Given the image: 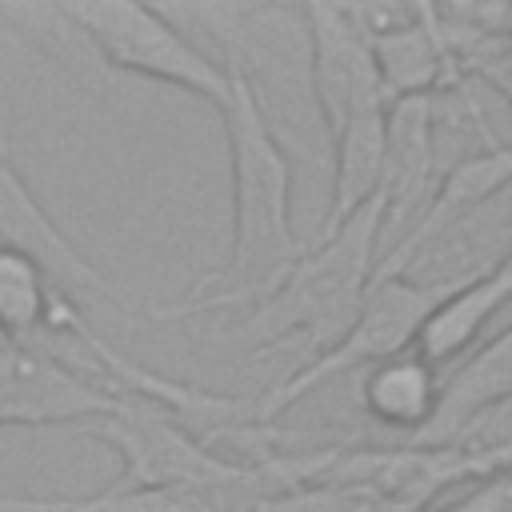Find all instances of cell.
<instances>
[{
  "label": "cell",
  "instance_id": "obj_1",
  "mask_svg": "<svg viewBox=\"0 0 512 512\" xmlns=\"http://www.w3.org/2000/svg\"><path fill=\"white\" fill-rule=\"evenodd\" d=\"M228 72V68H224ZM232 164V244L184 300L156 308L152 320H188L220 308L256 304L268 284L304 252L292 224V156L256 92L228 72V100L216 108Z\"/></svg>",
  "mask_w": 512,
  "mask_h": 512
},
{
  "label": "cell",
  "instance_id": "obj_2",
  "mask_svg": "<svg viewBox=\"0 0 512 512\" xmlns=\"http://www.w3.org/2000/svg\"><path fill=\"white\" fill-rule=\"evenodd\" d=\"M380 228H384V204L376 196L368 208H360L332 232H320V240L304 248L268 284V292L252 304L248 320L236 328L240 336L252 340V352L268 356L272 348L300 336L312 360L332 340H340L368 284L376 280Z\"/></svg>",
  "mask_w": 512,
  "mask_h": 512
},
{
  "label": "cell",
  "instance_id": "obj_3",
  "mask_svg": "<svg viewBox=\"0 0 512 512\" xmlns=\"http://www.w3.org/2000/svg\"><path fill=\"white\" fill-rule=\"evenodd\" d=\"M456 280V276H452ZM452 280H404V276H376L352 316V324L340 332V340H332L324 352H316L312 360H304L292 376H284L280 384L252 392V412L264 428H272L276 416H284L292 404H300L304 396H312L316 388H324L328 380L344 376V372H364L376 360H388L404 348L416 344L420 324L428 320V312L452 292Z\"/></svg>",
  "mask_w": 512,
  "mask_h": 512
},
{
  "label": "cell",
  "instance_id": "obj_4",
  "mask_svg": "<svg viewBox=\"0 0 512 512\" xmlns=\"http://www.w3.org/2000/svg\"><path fill=\"white\" fill-rule=\"evenodd\" d=\"M56 8L104 64L156 84H172L188 96L208 100L212 108L228 100L224 64L160 8L132 0H80Z\"/></svg>",
  "mask_w": 512,
  "mask_h": 512
},
{
  "label": "cell",
  "instance_id": "obj_5",
  "mask_svg": "<svg viewBox=\"0 0 512 512\" xmlns=\"http://www.w3.org/2000/svg\"><path fill=\"white\" fill-rule=\"evenodd\" d=\"M84 436L108 444L120 456L116 488H164V484H220L240 480L252 464L228 460L184 424H176L152 400L116 392V404L104 416L80 424Z\"/></svg>",
  "mask_w": 512,
  "mask_h": 512
},
{
  "label": "cell",
  "instance_id": "obj_6",
  "mask_svg": "<svg viewBox=\"0 0 512 512\" xmlns=\"http://www.w3.org/2000/svg\"><path fill=\"white\" fill-rule=\"evenodd\" d=\"M304 84L324 136L368 112H384L388 96L376 72L372 40L352 20L348 4H304Z\"/></svg>",
  "mask_w": 512,
  "mask_h": 512
},
{
  "label": "cell",
  "instance_id": "obj_7",
  "mask_svg": "<svg viewBox=\"0 0 512 512\" xmlns=\"http://www.w3.org/2000/svg\"><path fill=\"white\" fill-rule=\"evenodd\" d=\"M116 392L88 368L72 364L44 344H4L0 340V424L4 428H44V424H84L104 416Z\"/></svg>",
  "mask_w": 512,
  "mask_h": 512
},
{
  "label": "cell",
  "instance_id": "obj_8",
  "mask_svg": "<svg viewBox=\"0 0 512 512\" xmlns=\"http://www.w3.org/2000/svg\"><path fill=\"white\" fill-rule=\"evenodd\" d=\"M0 248L24 252L44 268V276L68 296V300H92V304H112L120 312H132L128 296L56 228V220L40 208L24 176L8 164L0 152Z\"/></svg>",
  "mask_w": 512,
  "mask_h": 512
},
{
  "label": "cell",
  "instance_id": "obj_9",
  "mask_svg": "<svg viewBox=\"0 0 512 512\" xmlns=\"http://www.w3.org/2000/svg\"><path fill=\"white\" fill-rule=\"evenodd\" d=\"M436 100L432 96H408L392 100L384 108V176H380V204H384V228L380 240L392 236L384 252H392L424 216L436 184V128H432Z\"/></svg>",
  "mask_w": 512,
  "mask_h": 512
},
{
  "label": "cell",
  "instance_id": "obj_10",
  "mask_svg": "<svg viewBox=\"0 0 512 512\" xmlns=\"http://www.w3.org/2000/svg\"><path fill=\"white\" fill-rule=\"evenodd\" d=\"M280 488L252 464L240 480L220 484H164V488H100L80 500L0 496V512H260Z\"/></svg>",
  "mask_w": 512,
  "mask_h": 512
},
{
  "label": "cell",
  "instance_id": "obj_11",
  "mask_svg": "<svg viewBox=\"0 0 512 512\" xmlns=\"http://www.w3.org/2000/svg\"><path fill=\"white\" fill-rule=\"evenodd\" d=\"M504 304H512V256L496 260L488 272L456 276L452 292L420 324L412 348L436 368L440 364H456L480 340V332L496 320V312Z\"/></svg>",
  "mask_w": 512,
  "mask_h": 512
},
{
  "label": "cell",
  "instance_id": "obj_12",
  "mask_svg": "<svg viewBox=\"0 0 512 512\" xmlns=\"http://www.w3.org/2000/svg\"><path fill=\"white\" fill-rule=\"evenodd\" d=\"M440 368L428 364L416 348H404L388 360H376L360 376V408L396 432L424 436L440 408Z\"/></svg>",
  "mask_w": 512,
  "mask_h": 512
},
{
  "label": "cell",
  "instance_id": "obj_13",
  "mask_svg": "<svg viewBox=\"0 0 512 512\" xmlns=\"http://www.w3.org/2000/svg\"><path fill=\"white\" fill-rule=\"evenodd\" d=\"M512 400V324L492 336L480 352L468 360H456V372L440 388V408L428 432L420 436L424 444H452L476 416L488 408Z\"/></svg>",
  "mask_w": 512,
  "mask_h": 512
},
{
  "label": "cell",
  "instance_id": "obj_14",
  "mask_svg": "<svg viewBox=\"0 0 512 512\" xmlns=\"http://www.w3.org/2000/svg\"><path fill=\"white\" fill-rule=\"evenodd\" d=\"M372 56L388 104L408 96H432L448 76V40L432 8H416V16L404 28L376 36Z\"/></svg>",
  "mask_w": 512,
  "mask_h": 512
},
{
  "label": "cell",
  "instance_id": "obj_15",
  "mask_svg": "<svg viewBox=\"0 0 512 512\" xmlns=\"http://www.w3.org/2000/svg\"><path fill=\"white\" fill-rule=\"evenodd\" d=\"M332 192H328V212L320 232H332L360 208H368L380 196V176H384V112L356 116L344 124L332 140Z\"/></svg>",
  "mask_w": 512,
  "mask_h": 512
},
{
  "label": "cell",
  "instance_id": "obj_16",
  "mask_svg": "<svg viewBox=\"0 0 512 512\" xmlns=\"http://www.w3.org/2000/svg\"><path fill=\"white\" fill-rule=\"evenodd\" d=\"M64 292L24 252L0 248V340L4 344H48L52 308Z\"/></svg>",
  "mask_w": 512,
  "mask_h": 512
}]
</instances>
